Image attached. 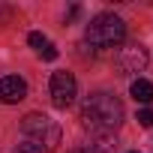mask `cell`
Returning <instances> with one entry per match:
<instances>
[{"label":"cell","instance_id":"7","mask_svg":"<svg viewBox=\"0 0 153 153\" xmlns=\"http://www.w3.org/2000/svg\"><path fill=\"white\" fill-rule=\"evenodd\" d=\"M129 93H132V99L135 102H153V84L150 81H144V78H135L132 81V87H129Z\"/></svg>","mask_w":153,"mask_h":153},{"label":"cell","instance_id":"6","mask_svg":"<svg viewBox=\"0 0 153 153\" xmlns=\"http://www.w3.org/2000/svg\"><path fill=\"white\" fill-rule=\"evenodd\" d=\"M21 99H27V81L18 78V75H3L0 78V102L15 105Z\"/></svg>","mask_w":153,"mask_h":153},{"label":"cell","instance_id":"12","mask_svg":"<svg viewBox=\"0 0 153 153\" xmlns=\"http://www.w3.org/2000/svg\"><path fill=\"white\" fill-rule=\"evenodd\" d=\"M72 153H102L99 147H78V150H72Z\"/></svg>","mask_w":153,"mask_h":153},{"label":"cell","instance_id":"5","mask_svg":"<svg viewBox=\"0 0 153 153\" xmlns=\"http://www.w3.org/2000/svg\"><path fill=\"white\" fill-rule=\"evenodd\" d=\"M147 63H150V54H147V48L138 45V42H132V45H126V48L120 51V69H123V72H144Z\"/></svg>","mask_w":153,"mask_h":153},{"label":"cell","instance_id":"1","mask_svg":"<svg viewBox=\"0 0 153 153\" xmlns=\"http://www.w3.org/2000/svg\"><path fill=\"white\" fill-rule=\"evenodd\" d=\"M123 117H126L123 102H120L117 96L105 93V90L90 93V96L84 99V105H81V123H84V129H90V132H96V135H111V132H117L120 123H123Z\"/></svg>","mask_w":153,"mask_h":153},{"label":"cell","instance_id":"10","mask_svg":"<svg viewBox=\"0 0 153 153\" xmlns=\"http://www.w3.org/2000/svg\"><path fill=\"white\" fill-rule=\"evenodd\" d=\"M15 153H42V147H39V144H33V141H24V144H18V147H15Z\"/></svg>","mask_w":153,"mask_h":153},{"label":"cell","instance_id":"4","mask_svg":"<svg viewBox=\"0 0 153 153\" xmlns=\"http://www.w3.org/2000/svg\"><path fill=\"white\" fill-rule=\"evenodd\" d=\"M48 90H51V102H54L57 108H69V105L75 102V96H78V81H75L72 72L60 69V72L51 75Z\"/></svg>","mask_w":153,"mask_h":153},{"label":"cell","instance_id":"13","mask_svg":"<svg viewBox=\"0 0 153 153\" xmlns=\"http://www.w3.org/2000/svg\"><path fill=\"white\" fill-rule=\"evenodd\" d=\"M132 153H138V150H132Z\"/></svg>","mask_w":153,"mask_h":153},{"label":"cell","instance_id":"3","mask_svg":"<svg viewBox=\"0 0 153 153\" xmlns=\"http://www.w3.org/2000/svg\"><path fill=\"white\" fill-rule=\"evenodd\" d=\"M21 132H24L33 144H39L42 150H54V147H60V126H57L51 117L39 114V111L24 114V120H21Z\"/></svg>","mask_w":153,"mask_h":153},{"label":"cell","instance_id":"9","mask_svg":"<svg viewBox=\"0 0 153 153\" xmlns=\"http://www.w3.org/2000/svg\"><path fill=\"white\" fill-rule=\"evenodd\" d=\"M138 123H141L144 129H150V126H153V108H141V111H138Z\"/></svg>","mask_w":153,"mask_h":153},{"label":"cell","instance_id":"2","mask_svg":"<svg viewBox=\"0 0 153 153\" xmlns=\"http://www.w3.org/2000/svg\"><path fill=\"white\" fill-rule=\"evenodd\" d=\"M123 36H126V24H123V18H117L114 12H102V15H96V18L87 24V30H84L87 45H90V48H99V51L120 45Z\"/></svg>","mask_w":153,"mask_h":153},{"label":"cell","instance_id":"11","mask_svg":"<svg viewBox=\"0 0 153 153\" xmlns=\"http://www.w3.org/2000/svg\"><path fill=\"white\" fill-rule=\"evenodd\" d=\"M39 54H42V57H45V60H57V54H60V51H57V48H54V45H51V42H48V45H45V48H42V51H39Z\"/></svg>","mask_w":153,"mask_h":153},{"label":"cell","instance_id":"8","mask_svg":"<svg viewBox=\"0 0 153 153\" xmlns=\"http://www.w3.org/2000/svg\"><path fill=\"white\" fill-rule=\"evenodd\" d=\"M27 42H30V45H33V48H36V51H42V48H45V45H48V39H45V36H42V33H39V30H33V33H30V36H27Z\"/></svg>","mask_w":153,"mask_h":153}]
</instances>
